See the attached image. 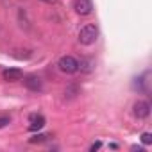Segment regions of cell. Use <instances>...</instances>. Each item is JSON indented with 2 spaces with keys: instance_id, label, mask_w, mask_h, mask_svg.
Instances as JSON below:
<instances>
[{
  "instance_id": "6da1fadb",
  "label": "cell",
  "mask_w": 152,
  "mask_h": 152,
  "mask_svg": "<svg viewBox=\"0 0 152 152\" xmlns=\"http://www.w3.org/2000/svg\"><path fill=\"white\" fill-rule=\"evenodd\" d=\"M97 39H99V27L97 25L88 23L79 31V43L81 45H93Z\"/></svg>"
},
{
  "instance_id": "7a4b0ae2",
  "label": "cell",
  "mask_w": 152,
  "mask_h": 152,
  "mask_svg": "<svg viewBox=\"0 0 152 152\" xmlns=\"http://www.w3.org/2000/svg\"><path fill=\"white\" fill-rule=\"evenodd\" d=\"M57 66L63 73H75L79 72V61L72 57V56H63L59 61H57Z\"/></svg>"
},
{
  "instance_id": "3957f363",
  "label": "cell",
  "mask_w": 152,
  "mask_h": 152,
  "mask_svg": "<svg viewBox=\"0 0 152 152\" xmlns=\"http://www.w3.org/2000/svg\"><path fill=\"white\" fill-rule=\"evenodd\" d=\"M132 113H134V116L140 118V120L148 118V115H150V104H148L147 100H138V102H134V106H132Z\"/></svg>"
},
{
  "instance_id": "277c9868",
  "label": "cell",
  "mask_w": 152,
  "mask_h": 152,
  "mask_svg": "<svg viewBox=\"0 0 152 152\" xmlns=\"http://www.w3.org/2000/svg\"><path fill=\"white\" fill-rule=\"evenodd\" d=\"M73 9H75V13L81 15V16H88L93 11V4H91V0H75V2H73Z\"/></svg>"
},
{
  "instance_id": "5b68a950",
  "label": "cell",
  "mask_w": 152,
  "mask_h": 152,
  "mask_svg": "<svg viewBox=\"0 0 152 152\" xmlns=\"http://www.w3.org/2000/svg\"><path fill=\"white\" fill-rule=\"evenodd\" d=\"M23 84H25V88L29 91H41L43 90V83H41V79L38 75H27L23 79Z\"/></svg>"
},
{
  "instance_id": "8992f818",
  "label": "cell",
  "mask_w": 152,
  "mask_h": 152,
  "mask_svg": "<svg viewBox=\"0 0 152 152\" xmlns=\"http://www.w3.org/2000/svg\"><path fill=\"white\" fill-rule=\"evenodd\" d=\"M2 75H4L6 81L13 83V81H20V79L23 77V72H22L20 68H6V70L2 72Z\"/></svg>"
},
{
  "instance_id": "52a82bcc",
  "label": "cell",
  "mask_w": 152,
  "mask_h": 152,
  "mask_svg": "<svg viewBox=\"0 0 152 152\" xmlns=\"http://www.w3.org/2000/svg\"><path fill=\"white\" fill-rule=\"evenodd\" d=\"M31 125H29V129L31 131H39L43 125H45V118L41 116V115H31Z\"/></svg>"
},
{
  "instance_id": "ba28073f",
  "label": "cell",
  "mask_w": 152,
  "mask_h": 152,
  "mask_svg": "<svg viewBox=\"0 0 152 152\" xmlns=\"http://www.w3.org/2000/svg\"><path fill=\"white\" fill-rule=\"evenodd\" d=\"M93 68H95V63H93L91 59H81V61H79V70H81V72L90 73V72H93Z\"/></svg>"
},
{
  "instance_id": "9c48e42d",
  "label": "cell",
  "mask_w": 152,
  "mask_h": 152,
  "mask_svg": "<svg viewBox=\"0 0 152 152\" xmlns=\"http://www.w3.org/2000/svg\"><path fill=\"white\" fill-rule=\"evenodd\" d=\"M77 93H79L77 86H68L64 90V99H75V97H77Z\"/></svg>"
},
{
  "instance_id": "30bf717a",
  "label": "cell",
  "mask_w": 152,
  "mask_h": 152,
  "mask_svg": "<svg viewBox=\"0 0 152 152\" xmlns=\"http://www.w3.org/2000/svg\"><path fill=\"white\" fill-rule=\"evenodd\" d=\"M45 140H47V136H45V134H36V136H32L29 141H31V143H43Z\"/></svg>"
},
{
  "instance_id": "8fae6325",
  "label": "cell",
  "mask_w": 152,
  "mask_h": 152,
  "mask_svg": "<svg viewBox=\"0 0 152 152\" xmlns=\"http://www.w3.org/2000/svg\"><path fill=\"white\" fill-rule=\"evenodd\" d=\"M141 143L143 145H150L152 143V134L150 132H143L141 134Z\"/></svg>"
},
{
  "instance_id": "7c38bea8",
  "label": "cell",
  "mask_w": 152,
  "mask_h": 152,
  "mask_svg": "<svg viewBox=\"0 0 152 152\" xmlns=\"http://www.w3.org/2000/svg\"><path fill=\"white\" fill-rule=\"evenodd\" d=\"M9 124H11V120H9L7 116H0V129L6 127V125H9Z\"/></svg>"
},
{
  "instance_id": "4fadbf2b",
  "label": "cell",
  "mask_w": 152,
  "mask_h": 152,
  "mask_svg": "<svg viewBox=\"0 0 152 152\" xmlns=\"http://www.w3.org/2000/svg\"><path fill=\"white\" fill-rule=\"evenodd\" d=\"M100 145H102L100 141H97V143H93V145H91V150H97V148H100Z\"/></svg>"
},
{
  "instance_id": "5bb4252c",
  "label": "cell",
  "mask_w": 152,
  "mask_h": 152,
  "mask_svg": "<svg viewBox=\"0 0 152 152\" xmlns=\"http://www.w3.org/2000/svg\"><path fill=\"white\" fill-rule=\"evenodd\" d=\"M45 2H47V4H56L57 0H45Z\"/></svg>"
}]
</instances>
